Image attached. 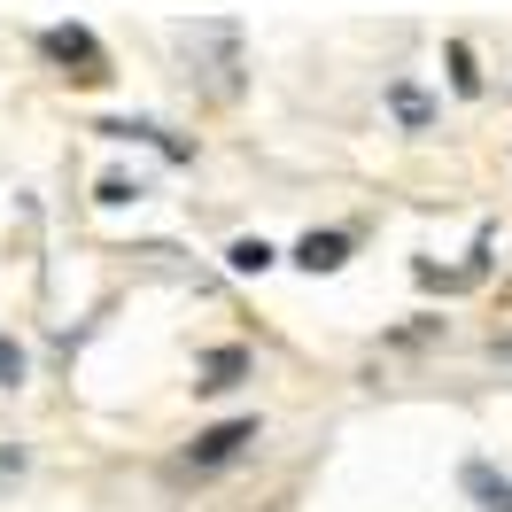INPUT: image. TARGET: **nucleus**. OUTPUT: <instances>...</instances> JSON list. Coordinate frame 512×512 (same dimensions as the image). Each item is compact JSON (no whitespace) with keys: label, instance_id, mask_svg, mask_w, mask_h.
<instances>
[{"label":"nucleus","instance_id":"14","mask_svg":"<svg viewBox=\"0 0 512 512\" xmlns=\"http://www.w3.org/2000/svg\"><path fill=\"white\" fill-rule=\"evenodd\" d=\"M489 357H497V365H512V334H497V342H489Z\"/></svg>","mask_w":512,"mask_h":512},{"label":"nucleus","instance_id":"9","mask_svg":"<svg viewBox=\"0 0 512 512\" xmlns=\"http://www.w3.org/2000/svg\"><path fill=\"white\" fill-rule=\"evenodd\" d=\"M450 86H458V94H481V70H474V47H466V39H450Z\"/></svg>","mask_w":512,"mask_h":512},{"label":"nucleus","instance_id":"10","mask_svg":"<svg viewBox=\"0 0 512 512\" xmlns=\"http://www.w3.org/2000/svg\"><path fill=\"white\" fill-rule=\"evenodd\" d=\"M140 194H148L140 179H125V171H109V179L94 187V202H109V210H117V202H140Z\"/></svg>","mask_w":512,"mask_h":512},{"label":"nucleus","instance_id":"1","mask_svg":"<svg viewBox=\"0 0 512 512\" xmlns=\"http://www.w3.org/2000/svg\"><path fill=\"white\" fill-rule=\"evenodd\" d=\"M179 47H187L194 78L210 86L218 101L241 94V24L233 16H210V24H179Z\"/></svg>","mask_w":512,"mask_h":512},{"label":"nucleus","instance_id":"5","mask_svg":"<svg viewBox=\"0 0 512 512\" xmlns=\"http://www.w3.org/2000/svg\"><path fill=\"white\" fill-rule=\"evenodd\" d=\"M342 256H350V233H303V241H295V264H303V272H342Z\"/></svg>","mask_w":512,"mask_h":512},{"label":"nucleus","instance_id":"8","mask_svg":"<svg viewBox=\"0 0 512 512\" xmlns=\"http://www.w3.org/2000/svg\"><path fill=\"white\" fill-rule=\"evenodd\" d=\"M241 373H249V357H241V350H210V357H202V381H194V388H233Z\"/></svg>","mask_w":512,"mask_h":512},{"label":"nucleus","instance_id":"6","mask_svg":"<svg viewBox=\"0 0 512 512\" xmlns=\"http://www.w3.org/2000/svg\"><path fill=\"white\" fill-rule=\"evenodd\" d=\"M388 109H396V125H404V132H427V125H435V101L419 94L412 78H396V86H388Z\"/></svg>","mask_w":512,"mask_h":512},{"label":"nucleus","instance_id":"13","mask_svg":"<svg viewBox=\"0 0 512 512\" xmlns=\"http://www.w3.org/2000/svg\"><path fill=\"white\" fill-rule=\"evenodd\" d=\"M16 474H24V450H16V443H0V489H8Z\"/></svg>","mask_w":512,"mask_h":512},{"label":"nucleus","instance_id":"4","mask_svg":"<svg viewBox=\"0 0 512 512\" xmlns=\"http://www.w3.org/2000/svg\"><path fill=\"white\" fill-rule=\"evenodd\" d=\"M458 481H466V497H474L481 512H512V474H497V466H481V458H474Z\"/></svg>","mask_w":512,"mask_h":512},{"label":"nucleus","instance_id":"7","mask_svg":"<svg viewBox=\"0 0 512 512\" xmlns=\"http://www.w3.org/2000/svg\"><path fill=\"white\" fill-rule=\"evenodd\" d=\"M94 132H109V140H148V148H163L171 163H187V156H194L187 140H171V132H156V125H132V117H109V125H94Z\"/></svg>","mask_w":512,"mask_h":512},{"label":"nucleus","instance_id":"3","mask_svg":"<svg viewBox=\"0 0 512 512\" xmlns=\"http://www.w3.org/2000/svg\"><path fill=\"white\" fill-rule=\"evenodd\" d=\"M249 443H256V419H218V427H202L187 443V466H202V474H210V466H233Z\"/></svg>","mask_w":512,"mask_h":512},{"label":"nucleus","instance_id":"2","mask_svg":"<svg viewBox=\"0 0 512 512\" xmlns=\"http://www.w3.org/2000/svg\"><path fill=\"white\" fill-rule=\"evenodd\" d=\"M39 55L63 63V78H78V86H101V78H109V47H101L86 24H55V32H39Z\"/></svg>","mask_w":512,"mask_h":512},{"label":"nucleus","instance_id":"12","mask_svg":"<svg viewBox=\"0 0 512 512\" xmlns=\"http://www.w3.org/2000/svg\"><path fill=\"white\" fill-rule=\"evenodd\" d=\"M24 381V350H16V342H0V388H16Z\"/></svg>","mask_w":512,"mask_h":512},{"label":"nucleus","instance_id":"11","mask_svg":"<svg viewBox=\"0 0 512 512\" xmlns=\"http://www.w3.org/2000/svg\"><path fill=\"white\" fill-rule=\"evenodd\" d=\"M225 264H233V272H264V264H272V249H264V241H233V249H225Z\"/></svg>","mask_w":512,"mask_h":512}]
</instances>
